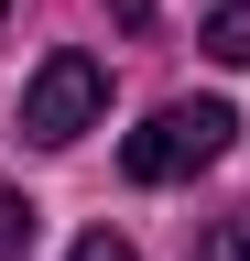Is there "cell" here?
<instances>
[{
  "label": "cell",
  "instance_id": "cell-1",
  "mask_svg": "<svg viewBox=\"0 0 250 261\" xmlns=\"http://www.w3.org/2000/svg\"><path fill=\"white\" fill-rule=\"evenodd\" d=\"M229 109L217 98H174V109H152L131 142H120V163H131V185H185V174H207L217 152H229Z\"/></svg>",
  "mask_w": 250,
  "mask_h": 261
},
{
  "label": "cell",
  "instance_id": "cell-2",
  "mask_svg": "<svg viewBox=\"0 0 250 261\" xmlns=\"http://www.w3.org/2000/svg\"><path fill=\"white\" fill-rule=\"evenodd\" d=\"M98 109H109V65L66 44V55L33 65V87H22V142L66 152V142H87V130H98Z\"/></svg>",
  "mask_w": 250,
  "mask_h": 261
},
{
  "label": "cell",
  "instance_id": "cell-3",
  "mask_svg": "<svg viewBox=\"0 0 250 261\" xmlns=\"http://www.w3.org/2000/svg\"><path fill=\"white\" fill-rule=\"evenodd\" d=\"M207 55L217 65H250V0H217L207 11Z\"/></svg>",
  "mask_w": 250,
  "mask_h": 261
},
{
  "label": "cell",
  "instance_id": "cell-4",
  "mask_svg": "<svg viewBox=\"0 0 250 261\" xmlns=\"http://www.w3.org/2000/svg\"><path fill=\"white\" fill-rule=\"evenodd\" d=\"M185 261H250V207H229V218H207Z\"/></svg>",
  "mask_w": 250,
  "mask_h": 261
},
{
  "label": "cell",
  "instance_id": "cell-5",
  "mask_svg": "<svg viewBox=\"0 0 250 261\" xmlns=\"http://www.w3.org/2000/svg\"><path fill=\"white\" fill-rule=\"evenodd\" d=\"M22 250H33V196L0 185V261H22Z\"/></svg>",
  "mask_w": 250,
  "mask_h": 261
},
{
  "label": "cell",
  "instance_id": "cell-6",
  "mask_svg": "<svg viewBox=\"0 0 250 261\" xmlns=\"http://www.w3.org/2000/svg\"><path fill=\"white\" fill-rule=\"evenodd\" d=\"M66 261H142V250H131V240H109V228H87V240H76Z\"/></svg>",
  "mask_w": 250,
  "mask_h": 261
},
{
  "label": "cell",
  "instance_id": "cell-7",
  "mask_svg": "<svg viewBox=\"0 0 250 261\" xmlns=\"http://www.w3.org/2000/svg\"><path fill=\"white\" fill-rule=\"evenodd\" d=\"M0 11H11V0H0Z\"/></svg>",
  "mask_w": 250,
  "mask_h": 261
}]
</instances>
